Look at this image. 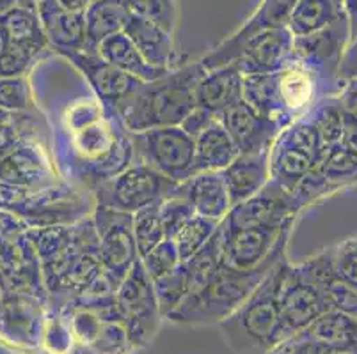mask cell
I'll return each instance as SVG.
<instances>
[{
	"mask_svg": "<svg viewBox=\"0 0 357 354\" xmlns=\"http://www.w3.org/2000/svg\"><path fill=\"white\" fill-rule=\"evenodd\" d=\"M52 136L61 177L84 190L114 177L134 160L130 131L119 117L105 112L89 87L63 106Z\"/></svg>",
	"mask_w": 357,
	"mask_h": 354,
	"instance_id": "1",
	"label": "cell"
},
{
	"mask_svg": "<svg viewBox=\"0 0 357 354\" xmlns=\"http://www.w3.org/2000/svg\"><path fill=\"white\" fill-rule=\"evenodd\" d=\"M343 82L291 55L283 70L271 74L243 77V99L284 128L306 115L320 99L336 96Z\"/></svg>",
	"mask_w": 357,
	"mask_h": 354,
	"instance_id": "2",
	"label": "cell"
},
{
	"mask_svg": "<svg viewBox=\"0 0 357 354\" xmlns=\"http://www.w3.org/2000/svg\"><path fill=\"white\" fill-rule=\"evenodd\" d=\"M206 73L203 64H181L153 82H142L121 121L130 133L180 126L196 108V86Z\"/></svg>",
	"mask_w": 357,
	"mask_h": 354,
	"instance_id": "3",
	"label": "cell"
},
{
	"mask_svg": "<svg viewBox=\"0 0 357 354\" xmlns=\"http://www.w3.org/2000/svg\"><path fill=\"white\" fill-rule=\"evenodd\" d=\"M284 259L263 278L251 296L219 324L224 340L235 354H267L275 344L287 339L279 308Z\"/></svg>",
	"mask_w": 357,
	"mask_h": 354,
	"instance_id": "4",
	"label": "cell"
},
{
	"mask_svg": "<svg viewBox=\"0 0 357 354\" xmlns=\"http://www.w3.org/2000/svg\"><path fill=\"white\" fill-rule=\"evenodd\" d=\"M0 209L16 214L29 227L73 225L93 214L95 199L89 190L66 181L36 191L0 183Z\"/></svg>",
	"mask_w": 357,
	"mask_h": 354,
	"instance_id": "5",
	"label": "cell"
},
{
	"mask_svg": "<svg viewBox=\"0 0 357 354\" xmlns=\"http://www.w3.org/2000/svg\"><path fill=\"white\" fill-rule=\"evenodd\" d=\"M278 262H268L251 271H240L220 264L196 303L185 312L169 316L165 321L176 326H219L251 296Z\"/></svg>",
	"mask_w": 357,
	"mask_h": 354,
	"instance_id": "6",
	"label": "cell"
},
{
	"mask_svg": "<svg viewBox=\"0 0 357 354\" xmlns=\"http://www.w3.org/2000/svg\"><path fill=\"white\" fill-rule=\"evenodd\" d=\"M322 138L306 115L284 126L268 151L271 179L294 193L326 151Z\"/></svg>",
	"mask_w": 357,
	"mask_h": 354,
	"instance_id": "7",
	"label": "cell"
},
{
	"mask_svg": "<svg viewBox=\"0 0 357 354\" xmlns=\"http://www.w3.org/2000/svg\"><path fill=\"white\" fill-rule=\"evenodd\" d=\"M134 149L132 163L153 168L174 183L194 175V138L181 126L130 133Z\"/></svg>",
	"mask_w": 357,
	"mask_h": 354,
	"instance_id": "8",
	"label": "cell"
},
{
	"mask_svg": "<svg viewBox=\"0 0 357 354\" xmlns=\"http://www.w3.org/2000/svg\"><path fill=\"white\" fill-rule=\"evenodd\" d=\"M176 184L153 168L132 163L118 175L93 188L91 193L96 207L135 214L144 207L162 202Z\"/></svg>",
	"mask_w": 357,
	"mask_h": 354,
	"instance_id": "9",
	"label": "cell"
},
{
	"mask_svg": "<svg viewBox=\"0 0 357 354\" xmlns=\"http://www.w3.org/2000/svg\"><path fill=\"white\" fill-rule=\"evenodd\" d=\"M47 310V296L0 291V349L11 354H40Z\"/></svg>",
	"mask_w": 357,
	"mask_h": 354,
	"instance_id": "10",
	"label": "cell"
},
{
	"mask_svg": "<svg viewBox=\"0 0 357 354\" xmlns=\"http://www.w3.org/2000/svg\"><path fill=\"white\" fill-rule=\"evenodd\" d=\"M116 305L125 321L135 353L146 349L157 337L164 317L158 307L153 280L146 273L141 259L135 261L125 280L119 284Z\"/></svg>",
	"mask_w": 357,
	"mask_h": 354,
	"instance_id": "11",
	"label": "cell"
},
{
	"mask_svg": "<svg viewBox=\"0 0 357 354\" xmlns=\"http://www.w3.org/2000/svg\"><path fill=\"white\" fill-rule=\"evenodd\" d=\"M222 225V264L240 271H251L268 262L287 257L295 225H251L228 229Z\"/></svg>",
	"mask_w": 357,
	"mask_h": 354,
	"instance_id": "12",
	"label": "cell"
},
{
	"mask_svg": "<svg viewBox=\"0 0 357 354\" xmlns=\"http://www.w3.org/2000/svg\"><path fill=\"white\" fill-rule=\"evenodd\" d=\"M59 57L64 58L73 70L79 71L91 92L98 97L105 112L121 119L125 108L141 87V80L130 77L119 67L103 61L96 48L66 51V54H61Z\"/></svg>",
	"mask_w": 357,
	"mask_h": 354,
	"instance_id": "13",
	"label": "cell"
},
{
	"mask_svg": "<svg viewBox=\"0 0 357 354\" xmlns=\"http://www.w3.org/2000/svg\"><path fill=\"white\" fill-rule=\"evenodd\" d=\"M102 273L110 287L118 291L139 257L134 238V214L96 207L93 211Z\"/></svg>",
	"mask_w": 357,
	"mask_h": 354,
	"instance_id": "14",
	"label": "cell"
},
{
	"mask_svg": "<svg viewBox=\"0 0 357 354\" xmlns=\"http://www.w3.org/2000/svg\"><path fill=\"white\" fill-rule=\"evenodd\" d=\"M357 186V151L340 142L324 151L313 170L294 190L301 209L336 191Z\"/></svg>",
	"mask_w": 357,
	"mask_h": 354,
	"instance_id": "15",
	"label": "cell"
},
{
	"mask_svg": "<svg viewBox=\"0 0 357 354\" xmlns=\"http://www.w3.org/2000/svg\"><path fill=\"white\" fill-rule=\"evenodd\" d=\"M279 308H281V321L287 339L306 330L318 317L331 310L322 291L311 284L301 273L297 264L288 261V257L284 259L283 271H281Z\"/></svg>",
	"mask_w": 357,
	"mask_h": 354,
	"instance_id": "16",
	"label": "cell"
},
{
	"mask_svg": "<svg viewBox=\"0 0 357 354\" xmlns=\"http://www.w3.org/2000/svg\"><path fill=\"white\" fill-rule=\"evenodd\" d=\"M301 211L295 195L271 179L258 193L233 206L222 222L228 229L251 225L287 227L297 223Z\"/></svg>",
	"mask_w": 357,
	"mask_h": 354,
	"instance_id": "17",
	"label": "cell"
},
{
	"mask_svg": "<svg viewBox=\"0 0 357 354\" xmlns=\"http://www.w3.org/2000/svg\"><path fill=\"white\" fill-rule=\"evenodd\" d=\"M50 140L25 142L0 161V183L36 191L63 183Z\"/></svg>",
	"mask_w": 357,
	"mask_h": 354,
	"instance_id": "18",
	"label": "cell"
},
{
	"mask_svg": "<svg viewBox=\"0 0 357 354\" xmlns=\"http://www.w3.org/2000/svg\"><path fill=\"white\" fill-rule=\"evenodd\" d=\"M295 4L297 0H261L256 11L245 19V24L238 31L233 32L228 39H224L222 43L217 45L213 50H210L199 63L206 71L235 63L240 48L252 35L268 31V29L287 27Z\"/></svg>",
	"mask_w": 357,
	"mask_h": 354,
	"instance_id": "19",
	"label": "cell"
},
{
	"mask_svg": "<svg viewBox=\"0 0 357 354\" xmlns=\"http://www.w3.org/2000/svg\"><path fill=\"white\" fill-rule=\"evenodd\" d=\"M294 41L295 38L287 27L268 29L245 41L231 64L238 67L243 77L275 73L291 58Z\"/></svg>",
	"mask_w": 357,
	"mask_h": 354,
	"instance_id": "20",
	"label": "cell"
},
{
	"mask_svg": "<svg viewBox=\"0 0 357 354\" xmlns=\"http://www.w3.org/2000/svg\"><path fill=\"white\" fill-rule=\"evenodd\" d=\"M219 121L229 133L240 152H259L271 149L272 142L283 126L272 121L252 108L245 99H240L233 106L224 110Z\"/></svg>",
	"mask_w": 357,
	"mask_h": 354,
	"instance_id": "21",
	"label": "cell"
},
{
	"mask_svg": "<svg viewBox=\"0 0 357 354\" xmlns=\"http://www.w3.org/2000/svg\"><path fill=\"white\" fill-rule=\"evenodd\" d=\"M349 43L350 29L345 18L320 32L304 35V38H295L294 54L291 55L298 61L313 66L314 70L322 71L329 78L340 80L337 71H340L343 51L349 47Z\"/></svg>",
	"mask_w": 357,
	"mask_h": 354,
	"instance_id": "22",
	"label": "cell"
},
{
	"mask_svg": "<svg viewBox=\"0 0 357 354\" xmlns=\"http://www.w3.org/2000/svg\"><path fill=\"white\" fill-rule=\"evenodd\" d=\"M194 207L197 216L222 222L233 207L222 172H199L181 181L171 191Z\"/></svg>",
	"mask_w": 357,
	"mask_h": 354,
	"instance_id": "23",
	"label": "cell"
},
{
	"mask_svg": "<svg viewBox=\"0 0 357 354\" xmlns=\"http://www.w3.org/2000/svg\"><path fill=\"white\" fill-rule=\"evenodd\" d=\"M36 11L54 55L79 51L87 47L84 13L68 11L57 0H41Z\"/></svg>",
	"mask_w": 357,
	"mask_h": 354,
	"instance_id": "24",
	"label": "cell"
},
{
	"mask_svg": "<svg viewBox=\"0 0 357 354\" xmlns=\"http://www.w3.org/2000/svg\"><path fill=\"white\" fill-rule=\"evenodd\" d=\"M295 264L311 284H314L322 291L331 310L343 312L347 316L357 317V285L343 280L333 271L327 250L317 253L314 257L295 262Z\"/></svg>",
	"mask_w": 357,
	"mask_h": 354,
	"instance_id": "25",
	"label": "cell"
},
{
	"mask_svg": "<svg viewBox=\"0 0 357 354\" xmlns=\"http://www.w3.org/2000/svg\"><path fill=\"white\" fill-rule=\"evenodd\" d=\"M126 35L135 45L146 63L164 71H173L180 67V55L174 47V34L146 19L130 16L125 27Z\"/></svg>",
	"mask_w": 357,
	"mask_h": 354,
	"instance_id": "26",
	"label": "cell"
},
{
	"mask_svg": "<svg viewBox=\"0 0 357 354\" xmlns=\"http://www.w3.org/2000/svg\"><path fill=\"white\" fill-rule=\"evenodd\" d=\"M268 151L271 149L259 152H240L222 170L233 206L248 200L271 181Z\"/></svg>",
	"mask_w": 357,
	"mask_h": 354,
	"instance_id": "27",
	"label": "cell"
},
{
	"mask_svg": "<svg viewBox=\"0 0 357 354\" xmlns=\"http://www.w3.org/2000/svg\"><path fill=\"white\" fill-rule=\"evenodd\" d=\"M243 99V74L235 64L210 70L196 86V105L220 115Z\"/></svg>",
	"mask_w": 357,
	"mask_h": 354,
	"instance_id": "28",
	"label": "cell"
},
{
	"mask_svg": "<svg viewBox=\"0 0 357 354\" xmlns=\"http://www.w3.org/2000/svg\"><path fill=\"white\" fill-rule=\"evenodd\" d=\"M0 25L4 27L9 47L27 51L40 61H47L54 55L36 9L18 6L0 16Z\"/></svg>",
	"mask_w": 357,
	"mask_h": 354,
	"instance_id": "29",
	"label": "cell"
},
{
	"mask_svg": "<svg viewBox=\"0 0 357 354\" xmlns=\"http://www.w3.org/2000/svg\"><path fill=\"white\" fill-rule=\"evenodd\" d=\"M194 144V174L222 172L240 154L238 147L219 119L197 135Z\"/></svg>",
	"mask_w": 357,
	"mask_h": 354,
	"instance_id": "30",
	"label": "cell"
},
{
	"mask_svg": "<svg viewBox=\"0 0 357 354\" xmlns=\"http://www.w3.org/2000/svg\"><path fill=\"white\" fill-rule=\"evenodd\" d=\"M96 51L103 61L119 67L141 82H153L157 78H162L169 73V71L158 70V67H153L151 64L146 63V58L142 57L141 51L135 48V45L130 41L125 32L103 39L102 43L96 47Z\"/></svg>",
	"mask_w": 357,
	"mask_h": 354,
	"instance_id": "31",
	"label": "cell"
},
{
	"mask_svg": "<svg viewBox=\"0 0 357 354\" xmlns=\"http://www.w3.org/2000/svg\"><path fill=\"white\" fill-rule=\"evenodd\" d=\"M130 11L123 0H93L84 11L86 22V48H96L103 39L125 31Z\"/></svg>",
	"mask_w": 357,
	"mask_h": 354,
	"instance_id": "32",
	"label": "cell"
},
{
	"mask_svg": "<svg viewBox=\"0 0 357 354\" xmlns=\"http://www.w3.org/2000/svg\"><path fill=\"white\" fill-rule=\"evenodd\" d=\"M345 18L342 0H297L287 29L294 38H304Z\"/></svg>",
	"mask_w": 357,
	"mask_h": 354,
	"instance_id": "33",
	"label": "cell"
},
{
	"mask_svg": "<svg viewBox=\"0 0 357 354\" xmlns=\"http://www.w3.org/2000/svg\"><path fill=\"white\" fill-rule=\"evenodd\" d=\"M301 333L337 353L357 354V317L347 316L343 312L327 310Z\"/></svg>",
	"mask_w": 357,
	"mask_h": 354,
	"instance_id": "34",
	"label": "cell"
},
{
	"mask_svg": "<svg viewBox=\"0 0 357 354\" xmlns=\"http://www.w3.org/2000/svg\"><path fill=\"white\" fill-rule=\"evenodd\" d=\"M50 121L43 110L16 113L15 119H11L8 124L0 126V161L25 142L50 140Z\"/></svg>",
	"mask_w": 357,
	"mask_h": 354,
	"instance_id": "35",
	"label": "cell"
},
{
	"mask_svg": "<svg viewBox=\"0 0 357 354\" xmlns=\"http://www.w3.org/2000/svg\"><path fill=\"white\" fill-rule=\"evenodd\" d=\"M306 117L311 121V124L314 126V129L318 131L326 147L343 142L345 121H343V112L340 102H337V96H329L320 99L306 113Z\"/></svg>",
	"mask_w": 357,
	"mask_h": 354,
	"instance_id": "36",
	"label": "cell"
},
{
	"mask_svg": "<svg viewBox=\"0 0 357 354\" xmlns=\"http://www.w3.org/2000/svg\"><path fill=\"white\" fill-rule=\"evenodd\" d=\"M41 353L75 354V340L66 308L47 310V319L41 333Z\"/></svg>",
	"mask_w": 357,
	"mask_h": 354,
	"instance_id": "37",
	"label": "cell"
},
{
	"mask_svg": "<svg viewBox=\"0 0 357 354\" xmlns=\"http://www.w3.org/2000/svg\"><path fill=\"white\" fill-rule=\"evenodd\" d=\"M135 349L130 342L128 330L121 314L116 312L103 319L100 333L86 354H134Z\"/></svg>",
	"mask_w": 357,
	"mask_h": 354,
	"instance_id": "38",
	"label": "cell"
},
{
	"mask_svg": "<svg viewBox=\"0 0 357 354\" xmlns=\"http://www.w3.org/2000/svg\"><path fill=\"white\" fill-rule=\"evenodd\" d=\"M130 15L151 22L174 34L180 16V0H123Z\"/></svg>",
	"mask_w": 357,
	"mask_h": 354,
	"instance_id": "39",
	"label": "cell"
},
{
	"mask_svg": "<svg viewBox=\"0 0 357 354\" xmlns=\"http://www.w3.org/2000/svg\"><path fill=\"white\" fill-rule=\"evenodd\" d=\"M219 225L220 222H217V220L203 218V216H197V214L185 223L174 236V243H176L178 253H180V261H189L192 255H196L212 239Z\"/></svg>",
	"mask_w": 357,
	"mask_h": 354,
	"instance_id": "40",
	"label": "cell"
},
{
	"mask_svg": "<svg viewBox=\"0 0 357 354\" xmlns=\"http://www.w3.org/2000/svg\"><path fill=\"white\" fill-rule=\"evenodd\" d=\"M134 238L141 259L158 243L164 241L165 230L160 220V202L144 207L134 214Z\"/></svg>",
	"mask_w": 357,
	"mask_h": 354,
	"instance_id": "41",
	"label": "cell"
},
{
	"mask_svg": "<svg viewBox=\"0 0 357 354\" xmlns=\"http://www.w3.org/2000/svg\"><path fill=\"white\" fill-rule=\"evenodd\" d=\"M0 108L8 112H40L31 78L0 77Z\"/></svg>",
	"mask_w": 357,
	"mask_h": 354,
	"instance_id": "42",
	"label": "cell"
},
{
	"mask_svg": "<svg viewBox=\"0 0 357 354\" xmlns=\"http://www.w3.org/2000/svg\"><path fill=\"white\" fill-rule=\"evenodd\" d=\"M153 287L162 317L165 319L183 301L185 294H187V271H185L183 262H180L167 275L153 280Z\"/></svg>",
	"mask_w": 357,
	"mask_h": 354,
	"instance_id": "43",
	"label": "cell"
},
{
	"mask_svg": "<svg viewBox=\"0 0 357 354\" xmlns=\"http://www.w3.org/2000/svg\"><path fill=\"white\" fill-rule=\"evenodd\" d=\"M141 262L151 280H157V278L167 275L169 271H173L181 262L174 239L165 238L151 252L146 253L144 257L141 259Z\"/></svg>",
	"mask_w": 357,
	"mask_h": 354,
	"instance_id": "44",
	"label": "cell"
},
{
	"mask_svg": "<svg viewBox=\"0 0 357 354\" xmlns=\"http://www.w3.org/2000/svg\"><path fill=\"white\" fill-rule=\"evenodd\" d=\"M196 216V211L189 202L181 197L169 193L160 202V220L165 230V238L174 239L178 230Z\"/></svg>",
	"mask_w": 357,
	"mask_h": 354,
	"instance_id": "45",
	"label": "cell"
},
{
	"mask_svg": "<svg viewBox=\"0 0 357 354\" xmlns=\"http://www.w3.org/2000/svg\"><path fill=\"white\" fill-rule=\"evenodd\" d=\"M331 268L337 277L357 285V236L327 248Z\"/></svg>",
	"mask_w": 357,
	"mask_h": 354,
	"instance_id": "46",
	"label": "cell"
},
{
	"mask_svg": "<svg viewBox=\"0 0 357 354\" xmlns=\"http://www.w3.org/2000/svg\"><path fill=\"white\" fill-rule=\"evenodd\" d=\"M345 121V136L343 144L357 151V80L343 82L342 89L336 94Z\"/></svg>",
	"mask_w": 357,
	"mask_h": 354,
	"instance_id": "47",
	"label": "cell"
},
{
	"mask_svg": "<svg viewBox=\"0 0 357 354\" xmlns=\"http://www.w3.org/2000/svg\"><path fill=\"white\" fill-rule=\"evenodd\" d=\"M40 64H43V61H40L34 55L27 54V51H22L18 48H13L8 45L4 54L0 55V77H29L32 73V70L36 66H40Z\"/></svg>",
	"mask_w": 357,
	"mask_h": 354,
	"instance_id": "48",
	"label": "cell"
},
{
	"mask_svg": "<svg viewBox=\"0 0 357 354\" xmlns=\"http://www.w3.org/2000/svg\"><path fill=\"white\" fill-rule=\"evenodd\" d=\"M331 353H334V351L331 349V347H327L326 344L318 342V340L303 335V333H295V335L288 337V339L275 344L267 354H331Z\"/></svg>",
	"mask_w": 357,
	"mask_h": 354,
	"instance_id": "49",
	"label": "cell"
},
{
	"mask_svg": "<svg viewBox=\"0 0 357 354\" xmlns=\"http://www.w3.org/2000/svg\"><path fill=\"white\" fill-rule=\"evenodd\" d=\"M31 227L16 214L0 209V246L15 245L24 238Z\"/></svg>",
	"mask_w": 357,
	"mask_h": 354,
	"instance_id": "50",
	"label": "cell"
},
{
	"mask_svg": "<svg viewBox=\"0 0 357 354\" xmlns=\"http://www.w3.org/2000/svg\"><path fill=\"white\" fill-rule=\"evenodd\" d=\"M217 119H219V115H215L213 112H210V110L206 108H201V106H196L189 115L185 117L183 122H181L180 126L185 131L189 133L192 138H196V136L201 135L208 126H212Z\"/></svg>",
	"mask_w": 357,
	"mask_h": 354,
	"instance_id": "51",
	"label": "cell"
},
{
	"mask_svg": "<svg viewBox=\"0 0 357 354\" xmlns=\"http://www.w3.org/2000/svg\"><path fill=\"white\" fill-rule=\"evenodd\" d=\"M337 77H340L342 82L357 80V38L352 39L349 43V47L345 48V51H343Z\"/></svg>",
	"mask_w": 357,
	"mask_h": 354,
	"instance_id": "52",
	"label": "cell"
},
{
	"mask_svg": "<svg viewBox=\"0 0 357 354\" xmlns=\"http://www.w3.org/2000/svg\"><path fill=\"white\" fill-rule=\"evenodd\" d=\"M343 11L350 29V41L357 38V0H342Z\"/></svg>",
	"mask_w": 357,
	"mask_h": 354,
	"instance_id": "53",
	"label": "cell"
},
{
	"mask_svg": "<svg viewBox=\"0 0 357 354\" xmlns=\"http://www.w3.org/2000/svg\"><path fill=\"white\" fill-rule=\"evenodd\" d=\"M64 9L68 11H75V13H84L93 0H57Z\"/></svg>",
	"mask_w": 357,
	"mask_h": 354,
	"instance_id": "54",
	"label": "cell"
},
{
	"mask_svg": "<svg viewBox=\"0 0 357 354\" xmlns=\"http://www.w3.org/2000/svg\"><path fill=\"white\" fill-rule=\"evenodd\" d=\"M18 6H20V0H0V16L18 8Z\"/></svg>",
	"mask_w": 357,
	"mask_h": 354,
	"instance_id": "55",
	"label": "cell"
},
{
	"mask_svg": "<svg viewBox=\"0 0 357 354\" xmlns=\"http://www.w3.org/2000/svg\"><path fill=\"white\" fill-rule=\"evenodd\" d=\"M16 113H20V112H8V110L0 108V126L8 124V122L11 121V119H15Z\"/></svg>",
	"mask_w": 357,
	"mask_h": 354,
	"instance_id": "56",
	"label": "cell"
},
{
	"mask_svg": "<svg viewBox=\"0 0 357 354\" xmlns=\"http://www.w3.org/2000/svg\"><path fill=\"white\" fill-rule=\"evenodd\" d=\"M6 48H8V35H6L4 27L0 25V55L4 54Z\"/></svg>",
	"mask_w": 357,
	"mask_h": 354,
	"instance_id": "57",
	"label": "cell"
},
{
	"mask_svg": "<svg viewBox=\"0 0 357 354\" xmlns=\"http://www.w3.org/2000/svg\"><path fill=\"white\" fill-rule=\"evenodd\" d=\"M41 0H20L22 8H29V9H36L38 4H40Z\"/></svg>",
	"mask_w": 357,
	"mask_h": 354,
	"instance_id": "58",
	"label": "cell"
},
{
	"mask_svg": "<svg viewBox=\"0 0 357 354\" xmlns=\"http://www.w3.org/2000/svg\"><path fill=\"white\" fill-rule=\"evenodd\" d=\"M331 354H352V353H337V351H334V353H331Z\"/></svg>",
	"mask_w": 357,
	"mask_h": 354,
	"instance_id": "59",
	"label": "cell"
}]
</instances>
